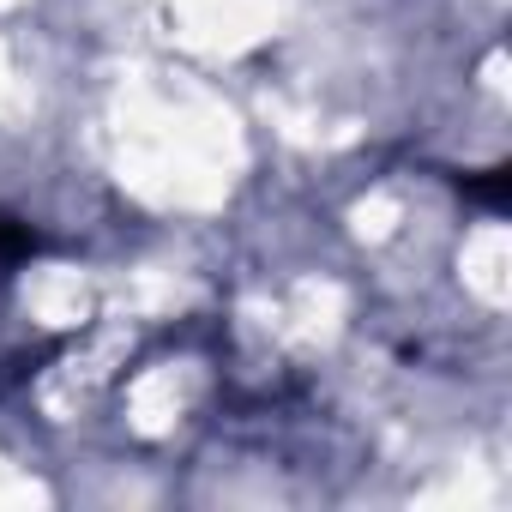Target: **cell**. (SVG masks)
I'll return each mask as SVG.
<instances>
[{"instance_id": "2", "label": "cell", "mask_w": 512, "mask_h": 512, "mask_svg": "<svg viewBox=\"0 0 512 512\" xmlns=\"http://www.w3.org/2000/svg\"><path fill=\"white\" fill-rule=\"evenodd\" d=\"M25 253H37V229L19 223V217H0V266H7V260H25Z\"/></svg>"}, {"instance_id": "1", "label": "cell", "mask_w": 512, "mask_h": 512, "mask_svg": "<svg viewBox=\"0 0 512 512\" xmlns=\"http://www.w3.org/2000/svg\"><path fill=\"white\" fill-rule=\"evenodd\" d=\"M464 193H470L476 205H494V211H500V205L512 199V175H506V169H482V175H464Z\"/></svg>"}]
</instances>
